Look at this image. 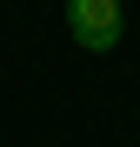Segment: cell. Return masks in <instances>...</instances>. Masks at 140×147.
Segmentation results:
<instances>
[{
  "label": "cell",
  "mask_w": 140,
  "mask_h": 147,
  "mask_svg": "<svg viewBox=\"0 0 140 147\" xmlns=\"http://www.w3.org/2000/svg\"><path fill=\"white\" fill-rule=\"evenodd\" d=\"M67 27L87 54H107L120 40V0H67Z\"/></svg>",
  "instance_id": "6da1fadb"
}]
</instances>
